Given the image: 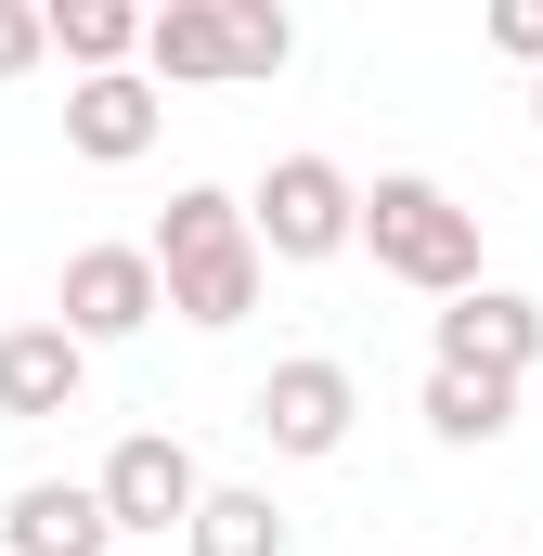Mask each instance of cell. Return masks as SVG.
I'll use <instances>...</instances> for the list:
<instances>
[{"instance_id":"obj_7","label":"cell","mask_w":543,"mask_h":556,"mask_svg":"<svg viewBox=\"0 0 543 556\" xmlns=\"http://www.w3.org/2000/svg\"><path fill=\"white\" fill-rule=\"evenodd\" d=\"M52 324H65L78 350L142 337V324H155V260H142V247H78V260H65V285H52Z\"/></svg>"},{"instance_id":"obj_8","label":"cell","mask_w":543,"mask_h":556,"mask_svg":"<svg viewBox=\"0 0 543 556\" xmlns=\"http://www.w3.org/2000/svg\"><path fill=\"white\" fill-rule=\"evenodd\" d=\"M78 389H91V350L65 324H0V427L78 415Z\"/></svg>"},{"instance_id":"obj_4","label":"cell","mask_w":543,"mask_h":556,"mask_svg":"<svg viewBox=\"0 0 543 556\" xmlns=\"http://www.w3.org/2000/svg\"><path fill=\"white\" fill-rule=\"evenodd\" d=\"M427 376H492V389H518L543 363V298L518 285H466V298H440V324H427Z\"/></svg>"},{"instance_id":"obj_17","label":"cell","mask_w":543,"mask_h":556,"mask_svg":"<svg viewBox=\"0 0 543 556\" xmlns=\"http://www.w3.org/2000/svg\"><path fill=\"white\" fill-rule=\"evenodd\" d=\"M492 52L505 65H543V0H492Z\"/></svg>"},{"instance_id":"obj_2","label":"cell","mask_w":543,"mask_h":556,"mask_svg":"<svg viewBox=\"0 0 543 556\" xmlns=\"http://www.w3.org/2000/svg\"><path fill=\"white\" fill-rule=\"evenodd\" d=\"M350 247H376V273L414 285V298H466V285H479V207H466L453 181H427V168H389V181L363 194Z\"/></svg>"},{"instance_id":"obj_12","label":"cell","mask_w":543,"mask_h":556,"mask_svg":"<svg viewBox=\"0 0 543 556\" xmlns=\"http://www.w3.org/2000/svg\"><path fill=\"white\" fill-rule=\"evenodd\" d=\"M39 26H52V52H65L78 78L142 65V0H39Z\"/></svg>"},{"instance_id":"obj_11","label":"cell","mask_w":543,"mask_h":556,"mask_svg":"<svg viewBox=\"0 0 543 556\" xmlns=\"http://www.w3.org/2000/svg\"><path fill=\"white\" fill-rule=\"evenodd\" d=\"M194 78H233V52H220V0H168V13H142V91H194Z\"/></svg>"},{"instance_id":"obj_6","label":"cell","mask_w":543,"mask_h":556,"mask_svg":"<svg viewBox=\"0 0 543 556\" xmlns=\"http://www.w3.org/2000/svg\"><path fill=\"white\" fill-rule=\"evenodd\" d=\"M260 440L272 453H298V466H324V453H350V415H363V389H350V363H324V350H298V363H272L260 376Z\"/></svg>"},{"instance_id":"obj_13","label":"cell","mask_w":543,"mask_h":556,"mask_svg":"<svg viewBox=\"0 0 543 556\" xmlns=\"http://www.w3.org/2000/svg\"><path fill=\"white\" fill-rule=\"evenodd\" d=\"M298 531H285V505L272 492H194V518H181V556H285Z\"/></svg>"},{"instance_id":"obj_1","label":"cell","mask_w":543,"mask_h":556,"mask_svg":"<svg viewBox=\"0 0 543 556\" xmlns=\"http://www.w3.org/2000/svg\"><path fill=\"white\" fill-rule=\"evenodd\" d=\"M142 260H155V311H181V324H247L260 311L272 260L247 247V194H220V181H181L168 207H155V233H142Z\"/></svg>"},{"instance_id":"obj_16","label":"cell","mask_w":543,"mask_h":556,"mask_svg":"<svg viewBox=\"0 0 543 556\" xmlns=\"http://www.w3.org/2000/svg\"><path fill=\"white\" fill-rule=\"evenodd\" d=\"M52 52V26H39V0H0V78H26Z\"/></svg>"},{"instance_id":"obj_3","label":"cell","mask_w":543,"mask_h":556,"mask_svg":"<svg viewBox=\"0 0 543 556\" xmlns=\"http://www.w3.org/2000/svg\"><path fill=\"white\" fill-rule=\"evenodd\" d=\"M350 220H363V181H350L337 155H272L260 194H247V247L285 260V273L337 260V247H350Z\"/></svg>"},{"instance_id":"obj_14","label":"cell","mask_w":543,"mask_h":556,"mask_svg":"<svg viewBox=\"0 0 543 556\" xmlns=\"http://www.w3.org/2000/svg\"><path fill=\"white\" fill-rule=\"evenodd\" d=\"M427 440H453V453H492L505 427H518V389H492V376H427Z\"/></svg>"},{"instance_id":"obj_5","label":"cell","mask_w":543,"mask_h":556,"mask_svg":"<svg viewBox=\"0 0 543 556\" xmlns=\"http://www.w3.org/2000/svg\"><path fill=\"white\" fill-rule=\"evenodd\" d=\"M194 492H207V466L168 440V427H130L117 453H104V479H91V505H104V531H142V544H168L181 518H194Z\"/></svg>"},{"instance_id":"obj_18","label":"cell","mask_w":543,"mask_h":556,"mask_svg":"<svg viewBox=\"0 0 543 556\" xmlns=\"http://www.w3.org/2000/svg\"><path fill=\"white\" fill-rule=\"evenodd\" d=\"M531 130H543V65H531Z\"/></svg>"},{"instance_id":"obj_15","label":"cell","mask_w":543,"mask_h":556,"mask_svg":"<svg viewBox=\"0 0 543 556\" xmlns=\"http://www.w3.org/2000/svg\"><path fill=\"white\" fill-rule=\"evenodd\" d=\"M220 52H233V78H285L298 65V13L285 0H220Z\"/></svg>"},{"instance_id":"obj_9","label":"cell","mask_w":543,"mask_h":556,"mask_svg":"<svg viewBox=\"0 0 543 556\" xmlns=\"http://www.w3.org/2000/svg\"><path fill=\"white\" fill-rule=\"evenodd\" d=\"M155 130H168V104L142 91V65H117V78H78V91H65V142H78L91 168H130V155H155Z\"/></svg>"},{"instance_id":"obj_10","label":"cell","mask_w":543,"mask_h":556,"mask_svg":"<svg viewBox=\"0 0 543 556\" xmlns=\"http://www.w3.org/2000/svg\"><path fill=\"white\" fill-rule=\"evenodd\" d=\"M104 505H91V479H26L13 505H0V556H104Z\"/></svg>"}]
</instances>
